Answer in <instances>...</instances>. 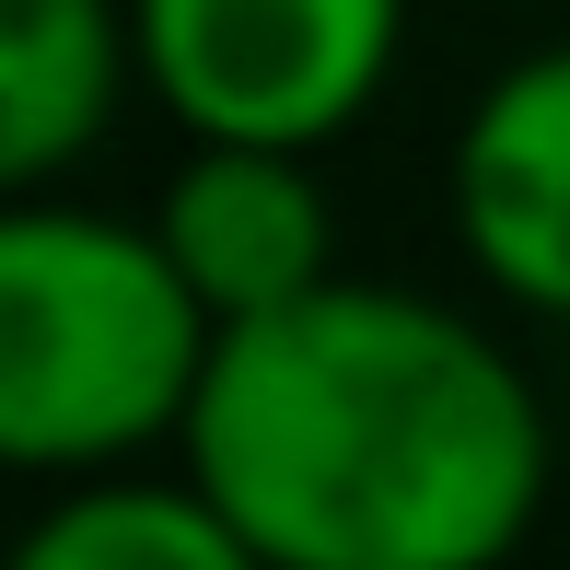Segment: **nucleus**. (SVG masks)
Listing matches in <instances>:
<instances>
[{
	"mask_svg": "<svg viewBox=\"0 0 570 570\" xmlns=\"http://www.w3.org/2000/svg\"><path fill=\"white\" fill-rule=\"evenodd\" d=\"M454 245L512 315L570 326V47H524L489 70V94L454 128Z\"/></svg>",
	"mask_w": 570,
	"mask_h": 570,
	"instance_id": "4",
	"label": "nucleus"
},
{
	"mask_svg": "<svg viewBox=\"0 0 570 570\" xmlns=\"http://www.w3.org/2000/svg\"><path fill=\"white\" fill-rule=\"evenodd\" d=\"M559 420H570V396H559Z\"/></svg>",
	"mask_w": 570,
	"mask_h": 570,
	"instance_id": "8",
	"label": "nucleus"
},
{
	"mask_svg": "<svg viewBox=\"0 0 570 570\" xmlns=\"http://www.w3.org/2000/svg\"><path fill=\"white\" fill-rule=\"evenodd\" d=\"M210 361L222 315L151 210L117 222L23 187V210L0 222V454L23 478H94L187 443Z\"/></svg>",
	"mask_w": 570,
	"mask_h": 570,
	"instance_id": "2",
	"label": "nucleus"
},
{
	"mask_svg": "<svg viewBox=\"0 0 570 570\" xmlns=\"http://www.w3.org/2000/svg\"><path fill=\"white\" fill-rule=\"evenodd\" d=\"M559 407L465 303L315 279L222 326L187 454L256 570H489L559 478Z\"/></svg>",
	"mask_w": 570,
	"mask_h": 570,
	"instance_id": "1",
	"label": "nucleus"
},
{
	"mask_svg": "<svg viewBox=\"0 0 570 570\" xmlns=\"http://www.w3.org/2000/svg\"><path fill=\"white\" fill-rule=\"evenodd\" d=\"M140 82V12L128 0H0V175L59 187L117 128Z\"/></svg>",
	"mask_w": 570,
	"mask_h": 570,
	"instance_id": "6",
	"label": "nucleus"
},
{
	"mask_svg": "<svg viewBox=\"0 0 570 570\" xmlns=\"http://www.w3.org/2000/svg\"><path fill=\"white\" fill-rule=\"evenodd\" d=\"M23 570H256V548L198 465H94L36 512Z\"/></svg>",
	"mask_w": 570,
	"mask_h": 570,
	"instance_id": "7",
	"label": "nucleus"
},
{
	"mask_svg": "<svg viewBox=\"0 0 570 570\" xmlns=\"http://www.w3.org/2000/svg\"><path fill=\"white\" fill-rule=\"evenodd\" d=\"M140 94L198 140H303L361 128L407 59V0H128Z\"/></svg>",
	"mask_w": 570,
	"mask_h": 570,
	"instance_id": "3",
	"label": "nucleus"
},
{
	"mask_svg": "<svg viewBox=\"0 0 570 570\" xmlns=\"http://www.w3.org/2000/svg\"><path fill=\"white\" fill-rule=\"evenodd\" d=\"M151 233L175 245V268L198 279L222 326L279 315L315 279H338V210L303 140H198L187 128V164L151 187Z\"/></svg>",
	"mask_w": 570,
	"mask_h": 570,
	"instance_id": "5",
	"label": "nucleus"
}]
</instances>
